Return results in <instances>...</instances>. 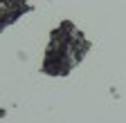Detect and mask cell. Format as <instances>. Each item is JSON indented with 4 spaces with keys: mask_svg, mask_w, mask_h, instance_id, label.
Returning <instances> with one entry per match:
<instances>
[{
    "mask_svg": "<svg viewBox=\"0 0 126 123\" xmlns=\"http://www.w3.org/2000/svg\"><path fill=\"white\" fill-rule=\"evenodd\" d=\"M90 52V40L72 20H61L52 32L43 54L41 72L52 78L68 76Z\"/></svg>",
    "mask_w": 126,
    "mask_h": 123,
    "instance_id": "obj_1",
    "label": "cell"
},
{
    "mask_svg": "<svg viewBox=\"0 0 126 123\" xmlns=\"http://www.w3.org/2000/svg\"><path fill=\"white\" fill-rule=\"evenodd\" d=\"M32 11V0H0V32Z\"/></svg>",
    "mask_w": 126,
    "mask_h": 123,
    "instance_id": "obj_2",
    "label": "cell"
}]
</instances>
